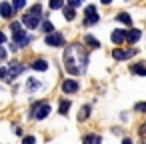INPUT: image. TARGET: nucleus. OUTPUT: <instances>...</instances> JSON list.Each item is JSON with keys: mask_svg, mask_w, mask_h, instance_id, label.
Here are the masks:
<instances>
[{"mask_svg": "<svg viewBox=\"0 0 146 144\" xmlns=\"http://www.w3.org/2000/svg\"><path fill=\"white\" fill-rule=\"evenodd\" d=\"M96 12V6H86V10H84V14L88 16V14H94Z\"/></svg>", "mask_w": 146, "mask_h": 144, "instance_id": "cd10ccee", "label": "nucleus"}, {"mask_svg": "<svg viewBox=\"0 0 146 144\" xmlns=\"http://www.w3.org/2000/svg\"><path fill=\"white\" fill-rule=\"evenodd\" d=\"M68 108H70V100H60V108H58V112H60V114H66Z\"/></svg>", "mask_w": 146, "mask_h": 144, "instance_id": "6ab92c4d", "label": "nucleus"}, {"mask_svg": "<svg viewBox=\"0 0 146 144\" xmlns=\"http://www.w3.org/2000/svg\"><path fill=\"white\" fill-rule=\"evenodd\" d=\"M74 16H76L74 8H70V6H64V18H66V20H74Z\"/></svg>", "mask_w": 146, "mask_h": 144, "instance_id": "a211bd4d", "label": "nucleus"}, {"mask_svg": "<svg viewBox=\"0 0 146 144\" xmlns=\"http://www.w3.org/2000/svg\"><path fill=\"white\" fill-rule=\"evenodd\" d=\"M12 10H22L24 6H26V2H24V0H12Z\"/></svg>", "mask_w": 146, "mask_h": 144, "instance_id": "aec40b11", "label": "nucleus"}, {"mask_svg": "<svg viewBox=\"0 0 146 144\" xmlns=\"http://www.w3.org/2000/svg\"><path fill=\"white\" fill-rule=\"evenodd\" d=\"M100 142H102V138L98 134H86L84 136V144H100Z\"/></svg>", "mask_w": 146, "mask_h": 144, "instance_id": "f8f14e48", "label": "nucleus"}, {"mask_svg": "<svg viewBox=\"0 0 146 144\" xmlns=\"http://www.w3.org/2000/svg\"><path fill=\"white\" fill-rule=\"evenodd\" d=\"M50 114V104L48 102H34L32 104V118L36 120H42Z\"/></svg>", "mask_w": 146, "mask_h": 144, "instance_id": "f03ea898", "label": "nucleus"}, {"mask_svg": "<svg viewBox=\"0 0 146 144\" xmlns=\"http://www.w3.org/2000/svg\"><path fill=\"white\" fill-rule=\"evenodd\" d=\"M40 12H42L40 4H34V6L30 8V12H28V14H32V16H40Z\"/></svg>", "mask_w": 146, "mask_h": 144, "instance_id": "b1692460", "label": "nucleus"}, {"mask_svg": "<svg viewBox=\"0 0 146 144\" xmlns=\"http://www.w3.org/2000/svg\"><path fill=\"white\" fill-rule=\"evenodd\" d=\"M144 108H146V104H144V102H140V104H136V106H134V110H136V112H142Z\"/></svg>", "mask_w": 146, "mask_h": 144, "instance_id": "c85d7f7f", "label": "nucleus"}, {"mask_svg": "<svg viewBox=\"0 0 146 144\" xmlns=\"http://www.w3.org/2000/svg\"><path fill=\"white\" fill-rule=\"evenodd\" d=\"M84 42H86L88 46H92V48H100V42H98L94 36H90V34H86V36H84Z\"/></svg>", "mask_w": 146, "mask_h": 144, "instance_id": "ddd939ff", "label": "nucleus"}, {"mask_svg": "<svg viewBox=\"0 0 146 144\" xmlns=\"http://www.w3.org/2000/svg\"><path fill=\"white\" fill-rule=\"evenodd\" d=\"M38 88H40V82L34 80V78H30V80H28V90L32 92V90H38Z\"/></svg>", "mask_w": 146, "mask_h": 144, "instance_id": "5701e85b", "label": "nucleus"}, {"mask_svg": "<svg viewBox=\"0 0 146 144\" xmlns=\"http://www.w3.org/2000/svg\"><path fill=\"white\" fill-rule=\"evenodd\" d=\"M110 38H112L114 44H122V42H124V30H118V28H116V30L110 34Z\"/></svg>", "mask_w": 146, "mask_h": 144, "instance_id": "1a4fd4ad", "label": "nucleus"}, {"mask_svg": "<svg viewBox=\"0 0 146 144\" xmlns=\"http://www.w3.org/2000/svg\"><path fill=\"white\" fill-rule=\"evenodd\" d=\"M42 30H44L46 34H48V32H54V26H52V22H48V20H46V22L42 24Z\"/></svg>", "mask_w": 146, "mask_h": 144, "instance_id": "393cba45", "label": "nucleus"}, {"mask_svg": "<svg viewBox=\"0 0 146 144\" xmlns=\"http://www.w3.org/2000/svg\"><path fill=\"white\" fill-rule=\"evenodd\" d=\"M6 58V50L2 48V44H0V60H4Z\"/></svg>", "mask_w": 146, "mask_h": 144, "instance_id": "c756f323", "label": "nucleus"}, {"mask_svg": "<svg viewBox=\"0 0 146 144\" xmlns=\"http://www.w3.org/2000/svg\"><path fill=\"white\" fill-rule=\"evenodd\" d=\"M44 40H46V44H48L50 48H58V46H64V36H62L60 32H48Z\"/></svg>", "mask_w": 146, "mask_h": 144, "instance_id": "7ed1b4c3", "label": "nucleus"}, {"mask_svg": "<svg viewBox=\"0 0 146 144\" xmlns=\"http://www.w3.org/2000/svg\"><path fill=\"white\" fill-rule=\"evenodd\" d=\"M12 6L8 4V2H2V4H0V14H2V18H10L12 16Z\"/></svg>", "mask_w": 146, "mask_h": 144, "instance_id": "6e6552de", "label": "nucleus"}, {"mask_svg": "<svg viewBox=\"0 0 146 144\" xmlns=\"http://www.w3.org/2000/svg\"><path fill=\"white\" fill-rule=\"evenodd\" d=\"M82 4V0H68V6L70 8H76V6H80Z\"/></svg>", "mask_w": 146, "mask_h": 144, "instance_id": "bb28decb", "label": "nucleus"}, {"mask_svg": "<svg viewBox=\"0 0 146 144\" xmlns=\"http://www.w3.org/2000/svg\"><path fill=\"white\" fill-rule=\"evenodd\" d=\"M126 2H130V0H126Z\"/></svg>", "mask_w": 146, "mask_h": 144, "instance_id": "f704fd0d", "label": "nucleus"}, {"mask_svg": "<svg viewBox=\"0 0 146 144\" xmlns=\"http://www.w3.org/2000/svg\"><path fill=\"white\" fill-rule=\"evenodd\" d=\"M90 116V106H84V108H80V112H78V120L82 122V120H86Z\"/></svg>", "mask_w": 146, "mask_h": 144, "instance_id": "f3484780", "label": "nucleus"}, {"mask_svg": "<svg viewBox=\"0 0 146 144\" xmlns=\"http://www.w3.org/2000/svg\"><path fill=\"white\" fill-rule=\"evenodd\" d=\"M132 54H136V50H120V48H116V50L112 52V56H114L116 60H124V58H130Z\"/></svg>", "mask_w": 146, "mask_h": 144, "instance_id": "0eeeda50", "label": "nucleus"}, {"mask_svg": "<svg viewBox=\"0 0 146 144\" xmlns=\"http://www.w3.org/2000/svg\"><path fill=\"white\" fill-rule=\"evenodd\" d=\"M38 22H40V16H32V14H24V16H22V24L28 26L30 30H34V28L38 26Z\"/></svg>", "mask_w": 146, "mask_h": 144, "instance_id": "20e7f679", "label": "nucleus"}, {"mask_svg": "<svg viewBox=\"0 0 146 144\" xmlns=\"http://www.w3.org/2000/svg\"><path fill=\"white\" fill-rule=\"evenodd\" d=\"M98 22V14L94 12V14H88L86 18H84V26H92V24H96Z\"/></svg>", "mask_w": 146, "mask_h": 144, "instance_id": "4468645a", "label": "nucleus"}, {"mask_svg": "<svg viewBox=\"0 0 146 144\" xmlns=\"http://www.w3.org/2000/svg\"><path fill=\"white\" fill-rule=\"evenodd\" d=\"M22 144H36V138H34V136H24Z\"/></svg>", "mask_w": 146, "mask_h": 144, "instance_id": "a878e982", "label": "nucleus"}, {"mask_svg": "<svg viewBox=\"0 0 146 144\" xmlns=\"http://www.w3.org/2000/svg\"><path fill=\"white\" fill-rule=\"evenodd\" d=\"M76 90H78V82H76V80H64V82H62V92L74 94Z\"/></svg>", "mask_w": 146, "mask_h": 144, "instance_id": "39448f33", "label": "nucleus"}, {"mask_svg": "<svg viewBox=\"0 0 146 144\" xmlns=\"http://www.w3.org/2000/svg\"><path fill=\"white\" fill-rule=\"evenodd\" d=\"M112 2V0H102V4H110Z\"/></svg>", "mask_w": 146, "mask_h": 144, "instance_id": "72a5a7b5", "label": "nucleus"}, {"mask_svg": "<svg viewBox=\"0 0 146 144\" xmlns=\"http://www.w3.org/2000/svg\"><path fill=\"white\" fill-rule=\"evenodd\" d=\"M86 62H88V56L82 52L80 44H74V46L66 48V52H64V68H66V72L80 74L84 70Z\"/></svg>", "mask_w": 146, "mask_h": 144, "instance_id": "f257e3e1", "label": "nucleus"}, {"mask_svg": "<svg viewBox=\"0 0 146 144\" xmlns=\"http://www.w3.org/2000/svg\"><path fill=\"white\" fill-rule=\"evenodd\" d=\"M20 72H24V64H20V62H10V76L14 78V76L20 74Z\"/></svg>", "mask_w": 146, "mask_h": 144, "instance_id": "9d476101", "label": "nucleus"}, {"mask_svg": "<svg viewBox=\"0 0 146 144\" xmlns=\"http://www.w3.org/2000/svg\"><path fill=\"white\" fill-rule=\"evenodd\" d=\"M34 70H40V72H44V70H48V62L46 60H34L32 64H30Z\"/></svg>", "mask_w": 146, "mask_h": 144, "instance_id": "9b49d317", "label": "nucleus"}, {"mask_svg": "<svg viewBox=\"0 0 146 144\" xmlns=\"http://www.w3.org/2000/svg\"><path fill=\"white\" fill-rule=\"evenodd\" d=\"M6 42V36H4V32H0V44H4Z\"/></svg>", "mask_w": 146, "mask_h": 144, "instance_id": "2f4dec72", "label": "nucleus"}, {"mask_svg": "<svg viewBox=\"0 0 146 144\" xmlns=\"http://www.w3.org/2000/svg\"><path fill=\"white\" fill-rule=\"evenodd\" d=\"M0 78H2L4 82H10V80H12V76H10V72H8L6 68H0Z\"/></svg>", "mask_w": 146, "mask_h": 144, "instance_id": "4be33fe9", "label": "nucleus"}, {"mask_svg": "<svg viewBox=\"0 0 146 144\" xmlns=\"http://www.w3.org/2000/svg\"><path fill=\"white\" fill-rule=\"evenodd\" d=\"M50 10H58V8H62L64 6V2H62V0H50Z\"/></svg>", "mask_w": 146, "mask_h": 144, "instance_id": "412c9836", "label": "nucleus"}, {"mask_svg": "<svg viewBox=\"0 0 146 144\" xmlns=\"http://www.w3.org/2000/svg\"><path fill=\"white\" fill-rule=\"evenodd\" d=\"M116 18H118L120 22H124V24H128V26L132 24V16H130V14H126V12H120V14H118Z\"/></svg>", "mask_w": 146, "mask_h": 144, "instance_id": "2eb2a0df", "label": "nucleus"}, {"mask_svg": "<svg viewBox=\"0 0 146 144\" xmlns=\"http://www.w3.org/2000/svg\"><path fill=\"white\" fill-rule=\"evenodd\" d=\"M122 144H134V142H132L130 138H124V140H122Z\"/></svg>", "mask_w": 146, "mask_h": 144, "instance_id": "473e14b6", "label": "nucleus"}, {"mask_svg": "<svg viewBox=\"0 0 146 144\" xmlns=\"http://www.w3.org/2000/svg\"><path fill=\"white\" fill-rule=\"evenodd\" d=\"M14 134H18V136H22V128H20V126H14Z\"/></svg>", "mask_w": 146, "mask_h": 144, "instance_id": "7c9ffc66", "label": "nucleus"}, {"mask_svg": "<svg viewBox=\"0 0 146 144\" xmlns=\"http://www.w3.org/2000/svg\"><path fill=\"white\" fill-rule=\"evenodd\" d=\"M140 36H142V32H140V30H136V28H132V30L124 32V40H128V42H138V40H140Z\"/></svg>", "mask_w": 146, "mask_h": 144, "instance_id": "423d86ee", "label": "nucleus"}, {"mask_svg": "<svg viewBox=\"0 0 146 144\" xmlns=\"http://www.w3.org/2000/svg\"><path fill=\"white\" fill-rule=\"evenodd\" d=\"M132 72L134 74H138V76H144L146 74V66L140 62V64H136V66H132Z\"/></svg>", "mask_w": 146, "mask_h": 144, "instance_id": "dca6fc26", "label": "nucleus"}]
</instances>
